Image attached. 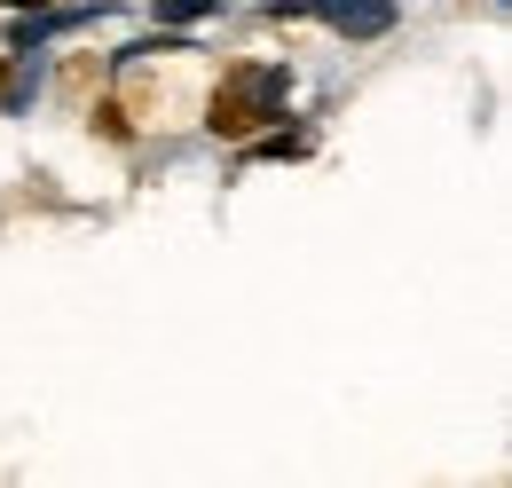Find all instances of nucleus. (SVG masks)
Instances as JSON below:
<instances>
[{
  "mask_svg": "<svg viewBox=\"0 0 512 488\" xmlns=\"http://www.w3.org/2000/svg\"><path fill=\"white\" fill-rule=\"evenodd\" d=\"M56 87L64 95H87V87H103V63H87V56H71L64 71H56Z\"/></svg>",
  "mask_w": 512,
  "mask_h": 488,
  "instance_id": "2",
  "label": "nucleus"
},
{
  "mask_svg": "<svg viewBox=\"0 0 512 488\" xmlns=\"http://www.w3.org/2000/svg\"><path fill=\"white\" fill-rule=\"evenodd\" d=\"M8 8H48V0H8Z\"/></svg>",
  "mask_w": 512,
  "mask_h": 488,
  "instance_id": "4",
  "label": "nucleus"
},
{
  "mask_svg": "<svg viewBox=\"0 0 512 488\" xmlns=\"http://www.w3.org/2000/svg\"><path fill=\"white\" fill-rule=\"evenodd\" d=\"M284 95H292V71L268 56H245L229 63L221 79H213V95H205V126L221 134V142H253L260 126L284 119Z\"/></svg>",
  "mask_w": 512,
  "mask_h": 488,
  "instance_id": "1",
  "label": "nucleus"
},
{
  "mask_svg": "<svg viewBox=\"0 0 512 488\" xmlns=\"http://www.w3.org/2000/svg\"><path fill=\"white\" fill-rule=\"evenodd\" d=\"M16 79H24V71H16V56H0V95H16Z\"/></svg>",
  "mask_w": 512,
  "mask_h": 488,
  "instance_id": "3",
  "label": "nucleus"
}]
</instances>
